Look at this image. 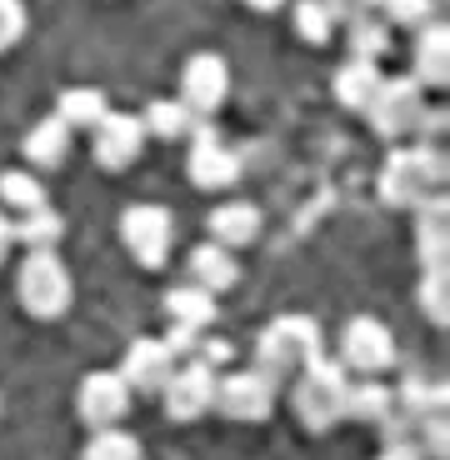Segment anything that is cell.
Segmentation results:
<instances>
[{
    "label": "cell",
    "mask_w": 450,
    "mask_h": 460,
    "mask_svg": "<svg viewBox=\"0 0 450 460\" xmlns=\"http://www.w3.org/2000/svg\"><path fill=\"white\" fill-rule=\"evenodd\" d=\"M346 31H350V56L356 60H375L385 46H391V25L385 21H375V15H356V21H346Z\"/></svg>",
    "instance_id": "obj_25"
},
{
    "label": "cell",
    "mask_w": 450,
    "mask_h": 460,
    "mask_svg": "<svg viewBox=\"0 0 450 460\" xmlns=\"http://www.w3.org/2000/svg\"><path fill=\"white\" fill-rule=\"evenodd\" d=\"M340 350H346V366H350V370H366V376H375V370H385V366L395 360L391 331H385L381 321H370V315H360V321L346 325V335H340Z\"/></svg>",
    "instance_id": "obj_11"
},
{
    "label": "cell",
    "mask_w": 450,
    "mask_h": 460,
    "mask_svg": "<svg viewBox=\"0 0 450 460\" xmlns=\"http://www.w3.org/2000/svg\"><path fill=\"white\" fill-rule=\"evenodd\" d=\"M11 245H15V235H11V220L0 216V265H5V255H11Z\"/></svg>",
    "instance_id": "obj_34"
},
{
    "label": "cell",
    "mask_w": 450,
    "mask_h": 460,
    "mask_svg": "<svg viewBox=\"0 0 450 460\" xmlns=\"http://www.w3.org/2000/svg\"><path fill=\"white\" fill-rule=\"evenodd\" d=\"M85 460H140V440L116 426H101L85 446Z\"/></svg>",
    "instance_id": "obj_27"
},
{
    "label": "cell",
    "mask_w": 450,
    "mask_h": 460,
    "mask_svg": "<svg viewBox=\"0 0 450 460\" xmlns=\"http://www.w3.org/2000/svg\"><path fill=\"white\" fill-rule=\"evenodd\" d=\"M321 356V325L305 321V315H280V321L266 325L260 345H255V360L270 380L276 376H290V370H305L311 360Z\"/></svg>",
    "instance_id": "obj_3"
},
{
    "label": "cell",
    "mask_w": 450,
    "mask_h": 460,
    "mask_svg": "<svg viewBox=\"0 0 450 460\" xmlns=\"http://www.w3.org/2000/svg\"><path fill=\"white\" fill-rule=\"evenodd\" d=\"M140 146H146V126H140L136 115H105L101 126H95V161L105 171H126L140 155Z\"/></svg>",
    "instance_id": "obj_13"
},
{
    "label": "cell",
    "mask_w": 450,
    "mask_h": 460,
    "mask_svg": "<svg viewBox=\"0 0 450 460\" xmlns=\"http://www.w3.org/2000/svg\"><path fill=\"white\" fill-rule=\"evenodd\" d=\"M120 241L140 265H165L171 255V210L161 206H130L120 216Z\"/></svg>",
    "instance_id": "obj_7"
},
{
    "label": "cell",
    "mask_w": 450,
    "mask_h": 460,
    "mask_svg": "<svg viewBox=\"0 0 450 460\" xmlns=\"http://www.w3.org/2000/svg\"><path fill=\"white\" fill-rule=\"evenodd\" d=\"M325 5H331L335 21H356V15H366L375 0H325Z\"/></svg>",
    "instance_id": "obj_32"
},
{
    "label": "cell",
    "mask_w": 450,
    "mask_h": 460,
    "mask_svg": "<svg viewBox=\"0 0 450 460\" xmlns=\"http://www.w3.org/2000/svg\"><path fill=\"white\" fill-rule=\"evenodd\" d=\"M331 31H335L331 5H325V0H300V5H296V35H300V40L325 46V40H331Z\"/></svg>",
    "instance_id": "obj_28"
},
{
    "label": "cell",
    "mask_w": 450,
    "mask_h": 460,
    "mask_svg": "<svg viewBox=\"0 0 450 460\" xmlns=\"http://www.w3.org/2000/svg\"><path fill=\"white\" fill-rule=\"evenodd\" d=\"M0 206H11V210H35V206H46V190H40V181H35L31 171H5L0 175Z\"/></svg>",
    "instance_id": "obj_26"
},
{
    "label": "cell",
    "mask_w": 450,
    "mask_h": 460,
    "mask_svg": "<svg viewBox=\"0 0 450 460\" xmlns=\"http://www.w3.org/2000/svg\"><path fill=\"white\" fill-rule=\"evenodd\" d=\"M385 11V25H426L430 21V0H375Z\"/></svg>",
    "instance_id": "obj_30"
},
{
    "label": "cell",
    "mask_w": 450,
    "mask_h": 460,
    "mask_svg": "<svg viewBox=\"0 0 450 460\" xmlns=\"http://www.w3.org/2000/svg\"><path fill=\"white\" fill-rule=\"evenodd\" d=\"M21 31H25L21 0H0V50H11L15 40H21Z\"/></svg>",
    "instance_id": "obj_31"
},
{
    "label": "cell",
    "mask_w": 450,
    "mask_h": 460,
    "mask_svg": "<svg viewBox=\"0 0 450 460\" xmlns=\"http://www.w3.org/2000/svg\"><path fill=\"white\" fill-rule=\"evenodd\" d=\"M446 181V161H440L430 146H405V150H391V161L381 171V196L391 206H405L416 210L420 200H430Z\"/></svg>",
    "instance_id": "obj_2"
},
{
    "label": "cell",
    "mask_w": 450,
    "mask_h": 460,
    "mask_svg": "<svg viewBox=\"0 0 450 460\" xmlns=\"http://www.w3.org/2000/svg\"><path fill=\"white\" fill-rule=\"evenodd\" d=\"M255 235H260V210L245 206V200H231V206H220L216 216H210V241L225 245V251L251 245Z\"/></svg>",
    "instance_id": "obj_15"
},
{
    "label": "cell",
    "mask_w": 450,
    "mask_h": 460,
    "mask_svg": "<svg viewBox=\"0 0 450 460\" xmlns=\"http://www.w3.org/2000/svg\"><path fill=\"white\" fill-rule=\"evenodd\" d=\"M245 5H251V11H276L280 0H245Z\"/></svg>",
    "instance_id": "obj_35"
},
{
    "label": "cell",
    "mask_w": 450,
    "mask_h": 460,
    "mask_svg": "<svg viewBox=\"0 0 450 460\" xmlns=\"http://www.w3.org/2000/svg\"><path fill=\"white\" fill-rule=\"evenodd\" d=\"M420 311L430 315L436 325L450 321V296H446V270H426V280H420Z\"/></svg>",
    "instance_id": "obj_29"
},
{
    "label": "cell",
    "mask_w": 450,
    "mask_h": 460,
    "mask_svg": "<svg viewBox=\"0 0 450 460\" xmlns=\"http://www.w3.org/2000/svg\"><path fill=\"white\" fill-rule=\"evenodd\" d=\"M11 235L21 245H31V251H50V245L60 241V216L50 206H35L21 216V226H11Z\"/></svg>",
    "instance_id": "obj_24"
},
{
    "label": "cell",
    "mask_w": 450,
    "mask_h": 460,
    "mask_svg": "<svg viewBox=\"0 0 450 460\" xmlns=\"http://www.w3.org/2000/svg\"><path fill=\"white\" fill-rule=\"evenodd\" d=\"M391 411H395V391H385V385H375V380H360V385L346 391V415H356V420L381 426Z\"/></svg>",
    "instance_id": "obj_22"
},
{
    "label": "cell",
    "mask_w": 450,
    "mask_h": 460,
    "mask_svg": "<svg viewBox=\"0 0 450 460\" xmlns=\"http://www.w3.org/2000/svg\"><path fill=\"white\" fill-rule=\"evenodd\" d=\"M105 115H110V105H105V95L85 85V91H66V95H60V115H56V120H60L66 130H75V126L95 130V126L105 120Z\"/></svg>",
    "instance_id": "obj_21"
},
{
    "label": "cell",
    "mask_w": 450,
    "mask_h": 460,
    "mask_svg": "<svg viewBox=\"0 0 450 460\" xmlns=\"http://www.w3.org/2000/svg\"><path fill=\"white\" fill-rule=\"evenodd\" d=\"M370 126L381 130L385 140H401L420 126V115H426V101H420V81L416 75H405V81H381V91L370 95L366 105Z\"/></svg>",
    "instance_id": "obj_5"
},
{
    "label": "cell",
    "mask_w": 450,
    "mask_h": 460,
    "mask_svg": "<svg viewBox=\"0 0 450 460\" xmlns=\"http://www.w3.org/2000/svg\"><path fill=\"white\" fill-rule=\"evenodd\" d=\"M70 150V130L60 126V120H40V126L25 136V161L35 165H60Z\"/></svg>",
    "instance_id": "obj_23"
},
{
    "label": "cell",
    "mask_w": 450,
    "mask_h": 460,
    "mask_svg": "<svg viewBox=\"0 0 450 460\" xmlns=\"http://www.w3.org/2000/svg\"><path fill=\"white\" fill-rule=\"evenodd\" d=\"M190 276H196V286H206L210 296H216V290H225V286H235V276H241V270H235V255L225 251V245H196V251H190Z\"/></svg>",
    "instance_id": "obj_19"
},
{
    "label": "cell",
    "mask_w": 450,
    "mask_h": 460,
    "mask_svg": "<svg viewBox=\"0 0 450 460\" xmlns=\"http://www.w3.org/2000/svg\"><path fill=\"white\" fill-rule=\"evenodd\" d=\"M381 70H375V60H356L350 56L346 66L335 70V101L340 105H350V111H366L370 105V95L381 91Z\"/></svg>",
    "instance_id": "obj_16"
},
{
    "label": "cell",
    "mask_w": 450,
    "mask_h": 460,
    "mask_svg": "<svg viewBox=\"0 0 450 460\" xmlns=\"http://www.w3.org/2000/svg\"><path fill=\"white\" fill-rule=\"evenodd\" d=\"M446 75H450V31L446 25H426L416 40V81L446 85Z\"/></svg>",
    "instance_id": "obj_17"
},
{
    "label": "cell",
    "mask_w": 450,
    "mask_h": 460,
    "mask_svg": "<svg viewBox=\"0 0 450 460\" xmlns=\"http://www.w3.org/2000/svg\"><path fill=\"white\" fill-rule=\"evenodd\" d=\"M196 136V146H190V185H200V190H225V185L241 175V161H235V150L220 146V136L210 126H196L190 130Z\"/></svg>",
    "instance_id": "obj_10"
},
{
    "label": "cell",
    "mask_w": 450,
    "mask_h": 460,
    "mask_svg": "<svg viewBox=\"0 0 450 460\" xmlns=\"http://www.w3.org/2000/svg\"><path fill=\"white\" fill-rule=\"evenodd\" d=\"M231 91V70L220 56H190L181 70V101L190 105V115H210Z\"/></svg>",
    "instance_id": "obj_9"
},
{
    "label": "cell",
    "mask_w": 450,
    "mask_h": 460,
    "mask_svg": "<svg viewBox=\"0 0 450 460\" xmlns=\"http://www.w3.org/2000/svg\"><path fill=\"white\" fill-rule=\"evenodd\" d=\"M381 460H420V450L416 446H385Z\"/></svg>",
    "instance_id": "obj_33"
},
{
    "label": "cell",
    "mask_w": 450,
    "mask_h": 460,
    "mask_svg": "<svg viewBox=\"0 0 450 460\" xmlns=\"http://www.w3.org/2000/svg\"><path fill=\"white\" fill-rule=\"evenodd\" d=\"M15 290H21V305L31 315H40V321H50V315H60L70 305V276L50 251H31V261L21 265Z\"/></svg>",
    "instance_id": "obj_4"
},
{
    "label": "cell",
    "mask_w": 450,
    "mask_h": 460,
    "mask_svg": "<svg viewBox=\"0 0 450 460\" xmlns=\"http://www.w3.org/2000/svg\"><path fill=\"white\" fill-rule=\"evenodd\" d=\"M216 405L220 415L231 420H266L270 405H276V380L266 370H241V376H225L216 380Z\"/></svg>",
    "instance_id": "obj_6"
},
{
    "label": "cell",
    "mask_w": 450,
    "mask_h": 460,
    "mask_svg": "<svg viewBox=\"0 0 450 460\" xmlns=\"http://www.w3.org/2000/svg\"><path fill=\"white\" fill-rule=\"evenodd\" d=\"M161 391H165V411H171L175 420H196V415H206L210 401H216V370H210L206 360H185L181 370H171V380H165Z\"/></svg>",
    "instance_id": "obj_8"
},
{
    "label": "cell",
    "mask_w": 450,
    "mask_h": 460,
    "mask_svg": "<svg viewBox=\"0 0 450 460\" xmlns=\"http://www.w3.org/2000/svg\"><path fill=\"white\" fill-rule=\"evenodd\" d=\"M165 311H171V321L185 325V331H206V325L216 321V296L190 280V286H175L171 296H165Z\"/></svg>",
    "instance_id": "obj_18"
},
{
    "label": "cell",
    "mask_w": 450,
    "mask_h": 460,
    "mask_svg": "<svg viewBox=\"0 0 450 460\" xmlns=\"http://www.w3.org/2000/svg\"><path fill=\"white\" fill-rule=\"evenodd\" d=\"M175 370V356L165 350V341H136L120 360V380L130 391H161Z\"/></svg>",
    "instance_id": "obj_14"
},
{
    "label": "cell",
    "mask_w": 450,
    "mask_h": 460,
    "mask_svg": "<svg viewBox=\"0 0 450 460\" xmlns=\"http://www.w3.org/2000/svg\"><path fill=\"white\" fill-rule=\"evenodd\" d=\"M346 391H350L346 366H340V360L315 356L311 366L300 370L296 391H290V405H296V415H300L311 430H331L335 420L346 415Z\"/></svg>",
    "instance_id": "obj_1"
},
{
    "label": "cell",
    "mask_w": 450,
    "mask_h": 460,
    "mask_svg": "<svg viewBox=\"0 0 450 460\" xmlns=\"http://www.w3.org/2000/svg\"><path fill=\"white\" fill-rule=\"evenodd\" d=\"M140 126L155 130L161 140H181V136H190V130L200 126V115H190L185 101H155L146 115H140Z\"/></svg>",
    "instance_id": "obj_20"
},
{
    "label": "cell",
    "mask_w": 450,
    "mask_h": 460,
    "mask_svg": "<svg viewBox=\"0 0 450 460\" xmlns=\"http://www.w3.org/2000/svg\"><path fill=\"white\" fill-rule=\"evenodd\" d=\"M75 401H81L85 420L101 430V426H116L120 415L130 411V385L120 380V370H95V376H85V385H81Z\"/></svg>",
    "instance_id": "obj_12"
}]
</instances>
